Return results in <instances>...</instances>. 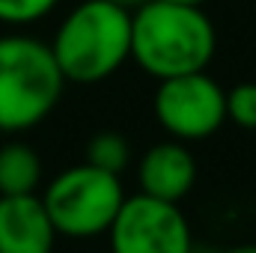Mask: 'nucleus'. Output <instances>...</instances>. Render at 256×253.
Segmentation results:
<instances>
[{
    "label": "nucleus",
    "mask_w": 256,
    "mask_h": 253,
    "mask_svg": "<svg viewBox=\"0 0 256 253\" xmlns=\"http://www.w3.org/2000/svg\"><path fill=\"white\" fill-rule=\"evenodd\" d=\"M42 182V158L27 143L0 146V196L36 194Z\"/></svg>",
    "instance_id": "obj_9"
},
{
    "label": "nucleus",
    "mask_w": 256,
    "mask_h": 253,
    "mask_svg": "<svg viewBox=\"0 0 256 253\" xmlns=\"http://www.w3.org/2000/svg\"><path fill=\"white\" fill-rule=\"evenodd\" d=\"M108 236L110 253H194L191 224L179 202L149 194L126 196Z\"/></svg>",
    "instance_id": "obj_6"
},
{
    "label": "nucleus",
    "mask_w": 256,
    "mask_h": 253,
    "mask_svg": "<svg viewBox=\"0 0 256 253\" xmlns=\"http://www.w3.org/2000/svg\"><path fill=\"white\" fill-rule=\"evenodd\" d=\"M60 0H0V24L6 27H30L45 21Z\"/></svg>",
    "instance_id": "obj_11"
},
{
    "label": "nucleus",
    "mask_w": 256,
    "mask_h": 253,
    "mask_svg": "<svg viewBox=\"0 0 256 253\" xmlns=\"http://www.w3.org/2000/svg\"><path fill=\"white\" fill-rule=\"evenodd\" d=\"M57 232L66 238H92L110 230L116 220L126 188L116 173L98 170L92 164H78L63 170L42 196Z\"/></svg>",
    "instance_id": "obj_4"
},
{
    "label": "nucleus",
    "mask_w": 256,
    "mask_h": 253,
    "mask_svg": "<svg viewBox=\"0 0 256 253\" xmlns=\"http://www.w3.org/2000/svg\"><path fill=\"white\" fill-rule=\"evenodd\" d=\"M57 236L42 196H0V253H54Z\"/></svg>",
    "instance_id": "obj_7"
},
{
    "label": "nucleus",
    "mask_w": 256,
    "mask_h": 253,
    "mask_svg": "<svg viewBox=\"0 0 256 253\" xmlns=\"http://www.w3.org/2000/svg\"><path fill=\"white\" fill-rule=\"evenodd\" d=\"M152 110L173 140H206L226 122V90L206 72L164 78L158 80Z\"/></svg>",
    "instance_id": "obj_5"
},
{
    "label": "nucleus",
    "mask_w": 256,
    "mask_h": 253,
    "mask_svg": "<svg viewBox=\"0 0 256 253\" xmlns=\"http://www.w3.org/2000/svg\"><path fill=\"white\" fill-rule=\"evenodd\" d=\"M66 78L48 42L24 33L0 36V131L42 126L60 104Z\"/></svg>",
    "instance_id": "obj_3"
},
{
    "label": "nucleus",
    "mask_w": 256,
    "mask_h": 253,
    "mask_svg": "<svg viewBox=\"0 0 256 253\" xmlns=\"http://www.w3.org/2000/svg\"><path fill=\"white\" fill-rule=\"evenodd\" d=\"M218 51V30L202 6L149 0L131 12V60L164 80L206 72Z\"/></svg>",
    "instance_id": "obj_1"
},
{
    "label": "nucleus",
    "mask_w": 256,
    "mask_h": 253,
    "mask_svg": "<svg viewBox=\"0 0 256 253\" xmlns=\"http://www.w3.org/2000/svg\"><path fill=\"white\" fill-rule=\"evenodd\" d=\"M86 164L122 176V170L131 164V146L120 131H102L86 143Z\"/></svg>",
    "instance_id": "obj_10"
},
{
    "label": "nucleus",
    "mask_w": 256,
    "mask_h": 253,
    "mask_svg": "<svg viewBox=\"0 0 256 253\" xmlns=\"http://www.w3.org/2000/svg\"><path fill=\"white\" fill-rule=\"evenodd\" d=\"M226 120L256 131V84H238L226 92Z\"/></svg>",
    "instance_id": "obj_12"
},
{
    "label": "nucleus",
    "mask_w": 256,
    "mask_h": 253,
    "mask_svg": "<svg viewBox=\"0 0 256 253\" xmlns=\"http://www.w3.org/2000/svg\"><path fill=\"white\" fill-rule=\"evenodd\" d=\"M137 182L140 194L167 202H182L196 185V158L182 140L155 143L140 158Z\"/></svg>",
    "instance_id": "obj_8"
},
{
    "label": "nucleus",
    "mask_w": 256,
    "mask_h": 253,
    "mask_svg": "<svg viewBox=\"0 0 256 253\" xmlns=\"http://www.w3.org/2000/svg\"><path fill=\"white\" fill-rule=\"evenodd\" d=\"M51 51L66 84H102L131 60V12L110 0H84L60 21Z\"/></svg>",
    "instance_id": "obj_2"
},
{
    "label": "nucleus",
    "mask_w": 256,
    "mask_h": 253,
    "mask_svg": "<svg viewBox=\"0 0 256 253\" xmlns=\"http://www.w3.org/2000/svg\"><path fill=\"white\" fill-rule=\"evenodd\" d=\"M167 3H179V6H202L206 0H167Z\"/></svg>",
    "instance_id": "obj_15"
},
{
    "label": "nucleus",
    "mask_w": 256,
    "mask_h": 253,
    "mask_svg": "<svg viewBox=\"0 0 256 253\" xmlns=\"http://www.w3.org/2000/svg\"><path fill=\"white\" fill-rule=\"evenodd\" d=\"M224 253H256V244H238V248H230Z\"/></svg>",
    "instance_id": "obj_14"
},
{
    "label": "nucleus",
    "mask_w": 256,
    "mask_h": 253,
    "mask_svg": "<svg viewBox=\"0 0 256 253\" xmlns=\"http://www.w3.org/2000/svg\"><path fill=\"white\" fill-rule=\"evenodd\" d=\"M110 3L122 6V9H128V12H137V9H140V6H146L149 0H110Z\"/></svg>",
    "instance_id": "obj_13"
}]
</instances>
